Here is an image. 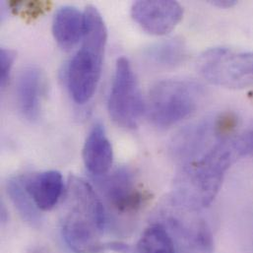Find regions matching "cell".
Returning <instances> with one entry per match:
<instances>
[{"instance_id":"cell-11","label":"cell","mask_w":253,"mask_h":253,"mask_svg":"<svg viewBox=\"0 0 253 253\" xmlns=\"http://www.w3.org/2000/svg\"><path fill=\"white\" fill-rule=\"evenodd\" d=\"M83 161L88 171L97 176H105L114 163V150L106 130L101 124L91 129L83 148Z\"/></svg>"},{"instance_id":"cell-16","label":"cell","mask_w":253,"mask_h":253,"mask_svg":"<svg viewBox=\"0 0 253 253\" xmlns=\"http://www.w3.org/2000/svg\"><path fill=\"white\" fill-rule=\"evenodd\" d=\"M6 189L21 218L30 226L39 227L42 222L41 210L37 207L26 189L24 176L10 178L6 184Z\"/></svg>"},{"instance_id":"cell-5","label":"cell","mask_w":253,"mask_h":253,"mask_svg":"<svg viewBox=\"0 0 253 253\" xmlns=\"http://www.w3.org/2000/svg\"><path fill=\"white\" fill-rule=\"evenodd\" d=\"M196 69L212 85L244 89L253 85V51L238 52L228 47H212L200 54Z\"/></svg>"},{"instance_id":"cell-4","label":"cell","mask_w":253,"mask_h":253,"mask_svg":"<svg viewBox=\"0 0 253 253\" xmlns=\"http://www.w3.org/2000/svg\"><path fill=\"white\" fill-rule=\"evenodd\" d=\"M191 209L176 200L168 198L158 210V220L171 235L176 253H212L214 240L207 222Z\"/></svg>"},{"instance_id":"cell-10","label":"cell","mask_w":253,"mask_h":253,"mask_svg":"<svg viewBox=\"0 0 253 253\" xmlns=\"http://www.w3.org/2000/svg\"><path fill=\"white\" fill-rule=\"evenodd\" d=\"M45 92V78L37 67L24 69L16 82V100L20 114L29 122L40 118L42 98Z\"/></svg>"},{"instance_id":"cell-8","label":"cell","mask_w":253,"mask_h":253,"mask_svg":"<svg viewBox=\"0 0 253 253\" xmlns=\"http://www.w3.org/2000/svg\"><path fill=\"white\" fill-rule=\"evenodd\" d=\"M133 20L148 34L165 36L183 17V8L176 1H137L131 7Z\"/></svg>"},{"instance_id":"cell-14","label":"cell","mask_w":253,"mask_h":253,"mask_svg":"<svg viewBox=\"0 0 253 253\" xmlns=\"http://www.w3.org/2000/svg\"><path fill=\"white\" fill-rule=\"evenodd\" d=\"M85 34V14L73 6L59 8L52 21V35L57 44L69 50L83 39Z\"/></svg>"},{"instance_id":"cell-9","label":"cell","mask_w":253,"mask_h":253,"mask_svg":"<svg viewBox=\"0 0 253 253\" xmlns=\"http://www.w3.org/2000/svg\"><path fill=\"white\" fill-rule=\"evenodd\" d=\"M101 188L108 202L119 213L137 211L144 200V195L136 186L133 172L126 167L117 169L102 179Z\"/></svg>"},{"instance_id":"cell-17","label":"cell","mask_w":253,"mask_h":253,"mask_svg":"<svg viewBox=\"0 0 253 253\" xmlns=\"http://www.w3.org/2000/svg\"><path fill=\"white\" fill-rule=\"evenodd\" d=\"M137 253H176V247L168 229L156 221L142 234Z\"/></svg>"},{"instance_id":"cell-1","label":"cell","mask_w":253,"mask_h":253,"mask_svg":"<svg viewBox=\"0 0 253 253\" xmlns=\"http://www.w3.org/2000/svg\"><path fill=\"white\" fill-rule=\"evenodd\" d=\"M238 157L237 137L231 135L220 139L205 153L180 166L174 178L172 196L194 210L209 206Z\"/></svg>"},{"instance_id":"cell-15","label":"cell","mask_w":253,"mask_h":253,"mask_svg":"<svg viewBox=\"0 0 253 253\" xmlns=\"http://www.w3.org/2000/svg\"><path fill=\"white\" fill-rule=\"evenodd\" d=\"M145 56L156 66L173 68L185 62L188 50L181 39L171 38L149 46L145 51Z\"/></svg>"},{"instance_id":"cell-20","label":"cell","mask_w":253,"mask_h":253,"mask_svg":"<svg viewBox=\"0 0 253 253\" xmlns=\"http://www.w3.org/2000/svg\"><path fill=\"white\" fill-rule=\"evenodd\" d=\"M237 1L235 0H216V1H211V4L218 7V8H232L235 5H237Z\"/></svg>"},{"instance_id":"cell-6","label":"cell","mask_w":253,"mask_h":253,"mask_svg":"<svg viewBox=\"0 0 253 253\" xmlns=\"http://www.w3.org/2000/svg\"><path fill=\"white\" fill-rule=\"evenodd\" d=\"M145 108L132 66L126 57H120L108 101L111 118L119 126L133 129L138 126Z\"/></svg>"},{"instance_id":"cell-19","label":"cell","mask_w":253,"mask_h":253,"mask_svg":"<svg viewBox=\"0 0 253 253\" xmlns=\"http://www.w3.org/2000/svg\"><path fill=\"white\" fill-rule=\"evenodd\" d=\"M237 149L239 156L253 157V127L240 137H237Z\"/></svg>"},{"instance_id":"cell-7","label":"cell","mask_w":253,"mask_h":253,"mask_svg":"<svg viewBox=\"0 0 253 253\" xmlns=\"http://www.w3.org/2000/svg\"><path fill=\"white\" fill-rule=\"evenodd\" d=\"M66 245L76 253H100L107 250L100 235L103 234L90 216L68 204V211L61 224Z\"/></svg>"},{"instance_id":"cell-12","label":"cell","mask_w":253,"mask_h":253,"mask_svg":"<svg viewBox=\"0 0 253 253\" xmlns=\"http://www.w3.org/2000/svg\"><path fill=\"white\" fill-rule=\"evenodd\" d=\"M26 189L41 211H49L56 206L64 191L62 174L46 170L24 177Z\"/></svg>"},{"instance_id":"cell-13","label":"cell","mask_w":253,"mask_h":253,"mask_svg":"<svg viewBox=\"0 0 253 253\" xmlns=\"http://www.w3.org/2000/svg\"><path fill=\"white\" fill-rule=\"evenodd\" d=\"M67 202L87 213L104 233L108 224V217L103 202L94 188L83 178L71 176L68 181Z\"/></svg>"},{"instance_id":"cell-2","label":"cell","mask_w":253,"mask_h":253,"mask_svg":"<svg viewBox=\"0 0 253 253\" xmlns=\"http://www.w3.org/2000/svg\"><path fill=\"white\" fill-rule=\"evenodd\" d=\"M84 14L83 42L66 70L68 91L73 101L79 105L89 102L98 88L108 40L107 27L99 10L90 5Z\"/></svg>"},{"instance_id":"cell-3","label":"cell","mask_w":253,"mask_h":253,"mask_svg":"<svg viewBox=\"0 0 253 253\" xmlns=\"http://www.w3.org/2000/svg\"><path fill=\"white\" fill-rule=\"evenodd\" d=\"M202 97L203 89L194 81L181 79L159 81L149 92L148 118L156 127L173 126L197 110Z\"/></svg>"},{"instance_id":"cell-18","label":"cell","mask_w":253,"mask_h":253,"mask_svg":"<svg viewBox=\"0 0 253 253\" xmlns=\"http://www.w3.org/2000/svg\"><path fill=\"white\" fill-rule=\"evenodd\" d=\"M15 51L2 47L0 49V86L4 88L11 73L13 63L15 61Z\"/></svg>"}]
</instances>
